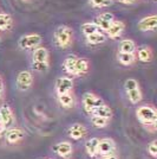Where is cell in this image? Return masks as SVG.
<instances>
[{"mask_svg":"<svg viewBox=\"0 0 157 159\" xmlns=\"http://www.w3.org/2000/svg\"><path fill=\"white\" fill-rule=\"evenodd\" d=\"M136 118L149 132L156 131L157 112L155 107L151 105H143L136 109Z\"/></svg>","mask_w":157,"mask_h":159,"instance_id":"6da1fadb","label":"cell"},{"mask_svg":"<svg viewBox=\"0 0 157 159\" xmlns=\"http://www.w3.org/2000/svg\"><path fill=\"white\" fill-rule=\"evenodd\" d=\"M50 53L45 47H37L33 49L32 68L36 71H46L50 66Z\"/></svg>","mask_w":157,"mask_h":159,"instance_id":"7a4b0ae2","label":"cell"},{"mask_svg":"<svg viewBox=\"0 0 157 159\" xmlns=\"http://www.w3.org/2000/svg\"><path fill=\"white\" fill-rule=\"evenodd\" d=\"M54 38V43L60 49H67L69 47H71L72 39H73V34H72V30L69 26H59L57 27V30L54 31L53 34Z\"/></svg>","mask_w":157,"mask_h":159,"instance_id":"3957f363","label":"cell"},{"mask_svg":"<svg viewBox=\"0 0 157 159\" xmlns=\"http://www.w3.org/2000/svg\"><path fill=\"white\" fill-rule=\"evenodd\" d=\"M124 89L126 96H128V100L132 105H137L142 101L143 95H142V90H141V87H139L137 80L128 79L124 83Z\"/></svg>","mask_w":157,"mask_h":159,"instance_id":"277c9868","label":"cell"},{"mask_svg":"<svg viewBox=\"0 0 157 159\" xmlns=\"http://www.w3.org/2000/svg\"><path fill=\"white\" fill-rule=\"evenodd\" d=\"M82 102H83V108H84V111H85L89 115H91L92 112L99 107L100 105H103L104 103V101L103 99L98 96L97 94L92 93V92H87L83 95V100H82Z\"/></svg>","mask_w":157,"mask_h":159,"instance_id":"5b68a950","label":"cell"},{"mask_svg":"<svg viewBox=\"0 0 157 159\" xmlns=\"http://www.w3.org/2000/svg\"><path fill=\"white\" fill-rule=\"evenodd\" d=\"M40 43H41V36L37 34V33L23 36V37L19 39V42H18L19 48L20 49H23V50L34 49V48L39 47Z\"/></svg>","mask_w":157,"mask_h":159,"instance_id":"8992f818","label":"cell"},{"mask_svg":"<svg viewBox=\"0 0 157 159\" xmlns=\"http://www.w3.org/2000/svg\"><path fill=\"white\" fill-rule=\"evenodd\" d=\"M17 87L21 92H26L33 86V75L28 70H23L17 76Z\"/></svg>","mask_w":157,"mask_h":159,"instance_id":"52a82bcc","label":"cell"},{"mask_svg":"<svg viewBox=\"0 0 157 159\" xmlns=\"http://www.w3.org/2000/svg\"><path fill=\"white\" fill-rule=\"evenodd\" d=\"M0 122L2 124V126L6 129L13 127L14 122H15V118H14V113L12 111V108L8 105H2L0 107Z\"/></svg>","mask_w":157,"mask_h":159,"instance_id":"ba28073f","label":"cell"},{"mask_svg":"<svg viewBox=\"0 0 157 159\" xmlns=\"http://www.w3.org/2000/svg\"><path fill=\"white\" fill-rule=\"evenodd\" d=\"M25 138V133L21 128L18 127H11L5 131V140L10 145H17Z\"/></svg>","mask_w":157,"mask_h":159,"instance_id":"9c48e42d","label":"cell"},{"mask_svg":"<svg viewBox=\"0 0 157 159\" xmlns=\"http://www.w3.org/2000/svg\"><path fill=\"white\" fill-rule=\"evenodd\" d=\"M73 80L71 77L67 76H60L58 77V80L56 81V92L58 95L66 93H72L73 89Z\"/></svg>","mask_w":157,"mask_h":159,"instance_id":"30bf717a","label":"cell"},{"mask_svg":"<svg viewBox=\"0 0 157 159\" xmlns=\"http://www.w3.org/2000/svg\"><path fill=\"white\" fill-rule=\"evenodd\" d=\"M53 152L56 153L57 156L62 157V158H67L69 156H71L73 153V145L70 141H59L56 145H53L52 147Z\"/></svg>","mask_w":157,"mask_h":159,"instance_id":"8fae6325","label":"cell"},{"mask_svg":"<svg viewBox=\"0 0 157 159\" xmlns=\"http://www.w3.org/2000/svg\"><path fill=\"white\" fill-rule=\"evenodd\" d=\"M67 134L72 140H80L84 139L86 135H87V128H86L83 124H72L71 126L69 127L67 129Z\"/></svg>","mask_w":157,"mask_h":159,"instance_id":"7c38bea8","label":"cell"},{"mask_svg":"<svg viewBox=\"0 0 157 159\" xmlns=\"http://www.w3.org/2000/svg\"><path fill=\"white\" fill-rule=\"evenodd\" d=\"M116 150V143L111 138H103L99 139L98 143V156L111 154Z\"/></svg>","mask_w":157,"mask_h":159,"instance_id":"4fadbf2b","label":"cell"},{"mask_svg":"<svg viewBox=\"0 0 157 159\" xmlns=\"http://www.w3.org/2000/svg\"><path fill=\"white\" fill-rule=\"evenodd\" d=\"M125 30V24L122 20H113L112 24L110 25L109 30L106 31V34L110 39H117L119 38Z\"/></svg>","mask_w":157,"mask_h":159,"instance_id":"5bb4252c","label":"cell"},{"mask_svg":"<svg viewBox=\"0 0 157 159\" xmlns=\"http://www.w3.org/2000/svg\"><path fill=\"white\" fill-rule=\"evenodd\" d=\"M115 20V17H113V14L110 13V12H105V13H100L96 18V25L98 26L99 31H104L106 32L108 30H109V27L110 25L112 24V21Z\"/></svg>","mask_w":157,"mask_h":159,"instance_id":"9a60e30c","label":"cell"},{"mask_svg":"<svg viewBox=\"0 0 157 159\" xmlns=\"http://www.w3.org/2000/svg\"><path fill=\"white\" fill-rule=\"evenodd\" d=\"M157 26V16L156 14H151L148 17H144L138 21L137 27L141 31H155Z\"/></svg>","mask_w":157,"mask_h":159,"instance_id":"2e32d148","label":"cell"},{"mask_svg":"<svg viewBox=\"0 0 157 159\" xmlns=\"http://www.w3.org/2000/svg\"><path fill=\"white\" fill-rule=\"evenodd\" d=\"M136 58L142 63H149L154 58V52L152 49L148 45H142L138 49H136Z\"/></svg>","mask_w":157,"mask_h":159,"instance_id":"e0dca14e","label":"cell"},{"mask_svg":"<svg viewBox=\"0 0 157 159\" xmlns=\"http://www.w3.org/2000/svg\"><path fill=\"white\" fill-rule=\"evenodd\" d=\"M98 143H99V138H96V137L86 140L85 151L89 157L95 158V157L98 156Z\"/></svg>","mask_w":157,"mask_h":159,"instance_id":"ac0fdd59","label":"cell"},{"mask_svg":"<svg viewBox=\"0 0 157 159\" xmlns=\"http://www.w3.org/2000/svg\"><path fill=\"white\" fill-rule=\"evenodd\" d=\"M90 63L86 58L77 57L76 61V66H74V76H80V75H85L89 71Z\"/></svg>","mask_w":157,"mask_h":159,"instance_id":"d6986e66","label":"cell"},{"mask_svg":"<svg viewBox=\"0 0 157 159\" xmlns=\"http://www.w3.org/2000/svg\"><path fill=\"white\" fill-rule=\"evenodd\" d=\"M91 115H97V116H100V118H104V119L111 120L112 118V109L110 108V106H108L106 103H103L99 107H97L93 112H92Z\"/></svg>","mask_w":157,"mask_h":159,"instance_id":"ffe728a7","label":"cell"},{"mask_svg":"<svg viewBox=\"0 0 157 159\" xmlns=\"http://www.w3.org/2000/svg\"><path fill=\"white\" fill-rule=\"evenodd\" d=\"M136 53H125V52H117V61L122 66H132L136 62Z\"/></svg>","mask_w":157,"mask_h":159,"instance_id":"44dd1931","label":"cell"},{"mask_svg":"<svg viewBox=\"0 0 157 159\" xmlns=\"http://www.w3.org/2000/svg\"><path fill=\"white\" fill-rule=\"evenodd\" d=\"M119 52H125V53H135L136 52V43L132 39H123L121 43H119Z\"/></svg>","mask_w":157,"mask_h":159,"instance_id":"7402d4cb","label":"cell"},{"mask_svg":"<svg viewBox=\"0 0 157 159\" xmlns=\"http://www.w3.org/2000/svg\"><path fill=\"white\" fill-rule=\"evenodd\" d=\"M105 40H106V36L100 31L86 36V42L90 45H99V44H103Z\"/></svg>","mask_w":157,"mask_h":159,"instance_id":"603a6c76","label":"cell"},{"mask_svg":"<svg viewBox=\"0 0 157 159\" xmlns=\"http://www.w3.org/2000/svg\"><path fill=\"white\" fill-rule=\"evenodd\" d=\"M76 61H77V56L74 55H70L67 56L64 62H63V68L69 75H73L74 76V66H76Z\"/></svg>","mask_w":157,"mask_h":159,"instance_id":"cb8c5ba5","label":"cell"},{"mask_svg":"<svg viewBox=\"0 0 157 159\" xmlns=\"http://www.w3.org/2000/svg\"><path fill=\"white\" fill-rule=\"evenodd\" d=\"M58 101L60 106L64 108H71L74 105V96L72 93H66L58 95Z\"/></svg>","mask_w":157,"mask_h":159,"instance_id":"d4e9b609","label":"cell"},{"mask_svg":"<svg viewBox=\"0 0 157 159\" xmlns=\"http://www.w3.org/2000/svg\"><path fill=\"white\" fill-rule=\"evenodd\" d=\"M13 26V19L8 13H0V31H8Z\"/></svg>","mask_w":157,"mask_h":159,"instance_id":"484cf974","label":"cell"},{"mask_svg":"<svg viewBox=\"0 0 157 159\" xmlns=\"http://www.w3.org/2000/svg\"><path fill=\"white\" fill-rule=\"evenodd\" d=\"M109 122H110V120L100 118L97 115H91V124L92 126H95L96 128H105L109 125Z\"/></svg>","mask_w":157,"mask_h":159,"instance_id":"4316f807","label":"cell"},{"mask_svg":"<svg viewBox=\"0 0 157 159\" xmlns=\"http://www.w3.org/2000/svg\"><path fill=\"white\" fill-rule=\"evenodd\" d=\"M82 32L84 33V36H90V34H92V33L95 32H98L99 29L98 26L95 24V23H84L83 25H82Z\"/></svg>","mask_w":157,"mask_h":159,"instance_id":"83f0119b","label":"cell"},{"mask_svg":"<svg viewBox=\"0 0 157 159\" xmlns=\"http://www.w3.org/2000/svg\"><path fill=\"white\" fill-rule=\"evenodd\" d=\"M89 2L95 8H104L111 6L113 4V0H89Z\"/></svg>","mask_w":157,"mask_h":159,"instance_id":"f1b7e54d","label":"cell"},{"mask_svg":"<svg viewBox=\"0 0 157 159\" xmlns=\"http://www.w3.org/2000/svg\"><path fill=\"white\" fill-rule=\"evenodd\" d=\"M146 151L149 153L151 158L156 159L157 158V140L154 139L151 140L150 143L148 144V147H146Z\"/></svg>","mask_w":157,"mask_h":159,"instance_id":"f546056e","label":"cell"},{"mask_svg":"<svg viewBox=\"0 0 157 159\" xmlns=\"http://www.w3.org/2000/svg\"><path fill=\"white\" fill-rule=\"evenodd\" d=\"M99 159H119L117 154L115 153H111V154H105V156H102Z\"/></svg>","mask_w":157,"mask_h":159,"instance_id":"4dcf8cb0","label":"cell"},{"mask_svg":"<svg viewBox=\"0 0 157 159\" xmlns=\"http://www.w3.org/2000/svg\"><path fill=\"white\" fill-rule=\"evenodd\" d=\"M118 1L122 4H125V5H132L135 2V0H118Z\"/></svg>","mask_w":157,"mask_h":159,"instance_id":"1f68e13d","label":"cell"},{"mask_svg":"<svg viewBox=\"0 0 157 159\" xmlns=\"http://www.w3.org/2000/svg\"><path fill=\"white\" fill-rule=\"evenodd\" d=\"M5 131H6V128L2 126V124L0 122V137H1V135H2L4 133H5Z\"/></svg>","mask_w":157,"mask_h":159,"instance_id":"d6a6232c","label":"cell"},{"mask_svg":"<svg viewBox=\"0 0 157 159\" xmlns=\"http://www.w3.org/2000/svg\"><path fill=\"white\" fill-rule=\"evenodd\" d=\"M0 89H2V80L0 77Z\"/></svg>","mask_w":157,"mask_h":159,"instance_id":"836d02e7","label":"cell"},{"mask_svg":"<svg viewBox=\"0 0 157 159\" xmlns=\"http://www.w3.org/2000/svg\"><path fill=\"white\" fill-rule=\"evenodd\" d=\"M2 93H4L2 89H0V100H1V98H2Z\"/></svg>","mask_w":157,"mask_h":159,"instance_id":"e575fe53","label":"cell"},{"mask_svg":"<svg viewBox=\"0 0 157 159\" xmlns=\"http://www.w3.org/2000/svg\"><path fill=\"white\" fill-rule=\"evenodd\" d=\"M44 159H50V158H44Z\"/></svg>","mask_w":157,"mask_h":159,"instance_id":"d590c367","label":"cell"},{"mask_svg":"<svg viewBox=\"0 0 157 159\" xmlns=\"http://www.w3.org/2000/svg\"><path fill=\"white\" fill-rule=\"evenodd\" d=\"M0 40H1V39H0Z\"/></svg>","mask_w":157,"mask_h":159,"instance_id":"8d00e7d4","label":"cell"}]
</instances>
